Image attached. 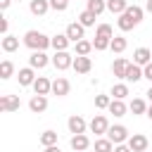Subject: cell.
<instances>
[{"label":"cell","mask_w":152,"mask_h":152,"mask_svg":"<svg viewBox=\"0 0 152 152\" xmlns=\"http://www.w3.org/2000/svg\"><path fill=\"white\" fill-rule=\"evenodd\" d=\"M116 26H119V31H131V28H135L138 26V21L128 14V12H124V14H119V19H116Z\"/></svg>","instance_id":"cell-18"},{"label":"cell","mask_w":152,"mask_h":152,"mask_svg":"<svg viewBox=\"0 0 152 152\" xmlns=\"http://www.w3.org/2000/svg\"><path fill=\"white\" fill-rule=\"evenodd\" d=\"M126 7H128L126 0H107V10H109L112 14H124Z\"/></svg>","instance_id":"cell-26"},{"label":"cell","mask_w":152,"mask_h":152,"mask_svg":"<svg viewBox=\"0 0 152 152\" xmlns=\"http://www.w3.org/2000/svg\"><path fill=\"white\" fill-rule=\"evenodd\" d=\"M95 36H104V38H114V28L109 24H97L95 28Z\"/></svg>","instance_id":"cell-35"},{"label":"cell","mask_w":152,"mask_h":152,"mask_svg":"<svg viewBox=\"0 0 152 152\" xmlns=\"http://www.w3.org/2000/svg\"><path fill=\"white\" fill-rule=\"evenodd\" d=\"M126 45H128V40H126L124 36H114V38H112L109 50H112V52H116V55H121V52L126 50Z\"/></svg>","instance_id":"cell-27"},{"label":"cell","mask_w":152,"mask_h":152,"mask_svg":"<svg viewBox=\"0 0 152 152\" xmlns=\"http://www.w3.org/2000/svg\"><path fill=\"white\" fill-rule=\"evenodd\" d=\"M10 2H12V0H0V10H7V7H10Z\"/></svg>","instance_id":"cell-41"},{"label":"cell","mask_w":152,"mask_h":152,"mask_svg":"<svg viewBox=\"0 0 152 152\" xmlns=\"http://www.w3.org/2000/svg\"><path fill=\"white\" fill-rule=\"evenodd\" d=\"M7 28H10V21H7V17H2V19H0V33L7 36Z\"/></svg>","instance_id":"cell-39"},{"label":"cell","mask_w":152,"mask_h":152,"mask_svg":"<svg viewBox=\"0 0 152 152\" xmlns=\"http://www.w3.org/2000/svg\"><path fill=\"white\" fill-rule=\"evenodd\" d=\"M12 74H14V64H12L10 59H2V62H0V78L7 81Z\"/></svg>","instance_id":"cell-32"},{"label":"cell","mask_w":152,"mask_h":152,"mask_svg":"<svg viewBox=\"0 0 152 152\" xmlns=\"http://www.w3.org/2000/svg\"><path fill=\"white\" fill-rule=\"evenodd\" d=\"M128 109L138 116V114H147V102L142 100V97H133L131 100V104H128Z\"/></svg>","instance_id":"cell-22"},{"label":"cell","mask_w":152,"mask_h":152,"mask_svg":"<svg viewBox=\"0 0 152 152\" xmlns=\"http://www.w3.org/2000/svg\"><path fill=\"white\" fill-rule=\"evenodd\" d=\"M19 107H21L19 95H0V112L12 114V112H17Z\"/></svg>","instance_id":"cell-6"},{"label":"cell","mask_w":152,"mask_h":152,"mask_svg":"<svg viewBox=\"0 0 152 152\" xmlns=\"http://www.w3.org/2000/svg\"><path fill=\"white\" fill-rule=\"evenodd\" d=\"M50 7H52L55 12H64V10L69 7V0H50Z\"/></svg>","instance_id":"cell-37"},{"label":"cell","mask_w":152,"mask_h":152,"mask_svg":"<svg viewBox=\"0 0 152 152\" xmlns=\"http://www.w3.org/2000/svg\"><path fill=\"white\" fill-rule=\"evenodd\" d=\"M109 95L114 100H126L128 97V83H114L112 90H109Z\"/></svg>","instance_id":"cell-21"},{"label":"cell","mask_w":152,"mask_h":152,"mask_svg":"<svg viewBox=\"0 0 152 152\" xmlns=\"http://www.w3.org/2000/svg\"><path fill=\"white\" fill-rule=\"evenodd\" d=\"M69 43H71V40H69L66 33H57V36H52V48H55V52H57V50H66Z\"/></svg>","instance_id":"cell-24"},{"label":"cell","mask_w":152,"mask_h":152,"mask_svg":"<svg viewBox=\"0 0 152 152\" xmlns=\"http://www.w3.org/2000/svg\"><path fill=\"white\" fill-rule=\"evenodd\" d=\"M66 36H69V40L71 43H78V40H83L86 38V26L81 24V21H71L69 26H66V31H64Z\"/></svg>","instance_id":"cell-7"},{"label":"cell","mask_w":152,"mask_h":152,"mask_svg":"<svg viewBox=\"0 0 152 152\" xmlns=\"http://www.w3.org/2000/svg\"><path fill=\"white\" fill-rule=\"evenodd\" d=\"M88 128H90L95 135H107V131H109V121H107L104 114H95V116L90 119Z\"/></svg>","instance_id":"cell-4"},{"label":"cell","mask_w":152,"mask_h":152,"mask_svg":"<svg viewBox=\"0 0 152 152\" xmlns=\"http://www.w3.org/2000/svg\"><path fill=\"white\" fill-rule=\"evenodd\" d=\"M109 45H112V38H104V36H95V40H93V48H95L97 52L107 50Z\"/></svg>","instance_id":"cell-34"},{"label":"cell","mask_w":152,"mask_h":152,"mask_svg":"<svg viewBox=\"0 0 152 152\" xmlns=\"http://www.w3.org/2000/svg\"><path fill=\"white\" fill-rule=\"evenodd\" d=\"M17 78H19V86H33V81L38 78L36 76V69L33 66H24V69H19V74H17Z\"/></svg>","instance_id":"cell-12"},{"label":"cell","mask_w":152,"mask_h":152,"mask_svg":"<svg viewBox=\"0 0 152 152\" xmlns=\"http://www.w3.org/2000/svg\"><path fill=\"white\" fill-rule=\"evenodd\" d=\"M140 78H145L142 76V66L140 64H135V62H131V66H128V71H126V83H138Z\"/></svg>","instance_id":"cell-20"},{"label":"cell","mask_w":152,"mask_h":152,"mask_svg":"<svg viewBox=\"0 0 152 152\" xmlns=\"http://www.w3.org/2000/svg\"><path fill=\"white\" fill-rule=\"evenodd\" d=\"M71 69H74L76 74H88V71L93 69V62H90V57H88V55H76V57H74Z\"/></svg>","instance_id":"cell-8"},{"label":"cell","mask_w":152,"mask_h":152,"mask_svg":"<svg viewBox=\"0 0 152 152\" xmlns=\"http://www.w3.org/2000/svg\"><path fill=\"white\" fill-rule=\"evenodd\" d=\"M86 2H88V7H86V10H90V12H93V14H97V17L107 10V0H86Z\"/></svg>","instance_id":"cell-29"},{"label":"cell","mask_w":152,"mask_h":152,"mask_svg":"<svg viewBox=\"0 0 152 152\" xmlns=\"http://www.w3.org/2000/svg\"><path fill=\"white\" fill-rule=\"evenodd\" d=\"M28 109H31L33 114H43V112L48 109V95H33V97L28 100Z\"/></svg>","instance_id":"cell-14"},{"label":"cell","mask_w":152,"mask_h":152,"mask_svg":"<svg viewBox=\"0 0 152 152\" xmlns=\"http://www.w3.org/2000/svg\"><path fill=\"white\" fill-rule=\"evenodd\" d=\"M66 126H69V133H86V128H88V124H86V119L83 116H78V114H71L69 116V121H66Z\"/></svg>","instance_id":"cell-10"},{"label":"cell","mask_w":152,"mask_h":152,"mask_svg":"<svg viewBox=\"0 0 152 152\" xmlns=\"http://www.w3.org/2000/svg\"><path fill=\"white\" fill-rule=\"evenodd\" d=\"M69 90H71V86H69V81H66L64 76H57V78L52 81V95L64 97V95H69Z\"/></svg>","instance_id":"cell-13"},{"label":"cell","mask_w":152,"mask_h":152,"mask_svg":"<svg viewBox=\"0 0 152 152\" xmlns=\"http://www.w3.org/2000/svg\"><path fill=\"white\" fill-rule=\"evenodd\" d=\"M24 45L31 52L33 50H48V48H52V38L45 36V33H40V31H36V28H31V31L24 33Z\"/></svg>","instance_id":"cell-1"},{"label":"cell","mask_w":152,"mask_h":152,"mask_svg":"<svg viewBox=\"0 0 152 152\" xmlns=\"http://www.w3.org/2000/svg\"><path fill=\"white\" fill-rule=\"evenodd\" d=\"M133 62L140 64V66L150 64V62H152V50H150V48H138V50L133 52Z\"/></svg>","instance_id":"cell-19"},{"label":"cell","mask_w":152,"mask_h":152,"mask_svg":"<svg viewBox=\"0 0 152 152\" xmlns=\"http://www.w3.org/2000/svg\"><path fill=\"white\" fill-rule=\"evenodd\" d=\"M145 152H147V150H145Z\"/></svg>","instance_id":"cell-48"},{"label":"cell","mask_w":152,"mask_h":152,"mask_svg":"<svg viewBox=\"0 0 152 152\" xmlns=\"http://www.w3.org/2000/svg\"><path fill=\"white\" fill-rule=\"evenodd\" d=\"M69 145H71L74 152H81V150H88V147H90V138H88L86 133H76V135H71Z\"/></svg>","instance_id":"cell-15"},{"label":"cell","mask_w":152,"mask_h":152,"mask_svg":"<svg viewBox=\"0 0 152 152\" xmlns=\"http://www.w3.org/2000/svg\"><path fill=\"white\" fill-rule=\"evenodd\" d=\"M81 152H88V150H81Z\"/></svg>","instance_id":"cell-46"},{"label":"cell","mask_w":152,"mask_h":152,"mask_svg":"<svg viewBox=\"0 0 152 152\" xmlns=\"http://www.w3.org/2000/svg\"><path fill=\"white\" fill-rule=\"evenodd\" d=\"M95 152H114V142L109 138H97L95 140Z\"/></svg>","instance_id":"cell-30"},{"label":"cell","mask_w":152,"mask_h":152,"mask_svg":"<svg viewBox=\"0 0 152 152\" xmlns=\"http://www.w3.org/2000/svg\"><path fill=\"white\" fill-rule=\"evenodd\" d=\"M150 50H152V48H150Z\"/></svg>","instance_id":"cell-47"},{"label":"cell","mask_w":152,"mask_h":152,"mask_svg":"<svg viewBox=\"0 0 152 152\" xmlns=\"http://www.w3.org/2000/svg\"><path fill=\"white\" fill-rule=\"evenodd\" d=\"M107 138H109L114 145H121V142H128L131 133H128V128H126V126L116 124V126H109V131H107Z\"/></svg>","instance_id":"cell-3"},{"label":"cell","mask_w":152,"mask_h":152,"mask_svg":"<svg viewBox=\"0 0 152 152\" xmlns=\"http://www.w3.org/2000/svg\"><path fill=\"white\" fill-rule=\"evenodd\" d=\"M2 50L5 52H14V50H19V38L17 36H2Z\"/></svg>","instance_id":"cell-25"},{"label":"cell","mask_w":152,"mask_h":152,"mask_svg":"<svg viewBox=\"0 0 152 152\" xmlns=\"http://www.w3.org/2000/svg\"><path fill=\"white\" fill-rule=\"evenodd\" d=\"M74 50H76V55H90L95 48H93V40H78V43H74Z\"/></svg>","instance_id":"cell-28"},{"label":"cell","mask_w":152,"mask_h":152,"mask_svg":"<svg viewBox=\"0 0 152 152\" xmlns=\"http://www.w3.org/2000/svg\"><path fill=\"white\" fill-rule=\"evenodd\" d=\"M145 95H147V100H150V102H152V86H150V88H147V93H145Z\"/></svg>","instance_id":"cell-45"},{"label":"cell","mask_w":152,"mask_h":152,"mask_svg":"<svg viewBox=\"0 0 152 152\" xmlns=\"http://www.w3.org/2000/svg\"><path fill=\"white\" fill-rule=\"evenodd\" d=\"M128 66H131V62H128V59H124V57H116V59H114V64H112V74H114L116 78H126V71H128Z\"/></svg>","instance_id":"cell-17"},{"label":"cell","mask_w":152,"mask_h":152,"mask_svg":"<svg viewBox=\"0 0 152 152\" xmlns=\"http://www.w3.org/2000/svg\"><path fill=\"white\" fill-rule=\"evenodd\" d=\"M114 152H133L128 147V142H121V145H114Z\"/></svg>","instance_id":"cell-40"},{"label":"cell","mask_w":152,"mask_h":152,"mask_svg":"<svg viewBox=\"0 0 152 152\" xmlns=\"http://www.w3.org/2000/svg\"><path fill=\"white\" fill-rule=\"evenodd\" d=\"M145 12H150V14H152V0H147V2H145Z\"/></svg>","instance_id":"cell-43"},{"label":"cell","mask_w":152,"mask_h":152,"mask_svg":"<svg viewBox=\"0 0 152 152\" xmlns=\"http://www.w3.org/2000/svg\"><path fill=\"white\" fill-rule=\"evenodd\" d=\"M40 145H43V147L57 145V133H55V131H43V133H40Z\"/></svg>","instance_id":"cell-33"},{"label":"cell","mask_w":152,"mask_h":152,"mask_svg":"<svg viewBox=\"0 0 152 152\" xmlns=\"http://www.w3.org/2000/svg\"><path fill=\"white\" fill-rule=\"evenodd\" d=\"M28 10H31L33 17H43V14H48V10H52V7H50V0H31V2H28Z\"/></svg>","instance_id":"cell-16"},{"label":"cell","mask_w":152,"mask_h":152,"mask_svg":"<svg viewBox=\"0 0 152 152\" xmlns=\"http://www.w3.org/2000/svg\"><path fill=\"white\" fill-rule=\"evenodd\" d=\"M95 19H97V14H93L90 10H83L81 14H78V21L88 28V26H95Z\"/></svg>","instance_id":"cell-31"},{"label":"cell","mask_w":152,"mask_h":152,"mask_svg":"<svg viewBox=\"0 0 152 152\" xmlns=\"http://www.w3.org/2000/svg\"><path fill=\"white\" fill-rule=\"evenodd\" d=\"M71 64H74V55H71L69 50H57V52L52 55V66H55V69L64 71V69H69Z\"/></svg>","instance_id":"cell-2"},{"label":"cell","mask_w":152,"mask_h":152,"mask_svg":"<svg viewBox=\"0 0 152 152\" xmlns=\"http://www.w3.org/2000/svg\"><path fill=\"white\" fill-rule=\"evenodd\" d=\"M43 152H59V147H57V145H50V147H45Z\"/></svg>","instance_id":"cell-42"},{"label":"cell","mask_w":152,"mask_h":152,"mask_svg":"<svg viewBox=\"0 0 152 152\" xmlns=\"http://www.w3.org/2000/svg\"><path fill=\"white\" fill-rule=\"evenodd\" d=\"M109 102H112L109 95H95V107H97V109H107Z\"/></svg>","instance_id":"cell-36"},{"label":"cell","mask_w":152,"mask_h":152,"mask_svg":"<svg viewBox=\"0 0 152 152\" xmlns=\"http://www.w3.org/2000/svg\"><path fill=\"white\" fill-rule=\"evenodd\" d=\"M147 145H150V140H147L142 133H133V135L128 138V147H131L133 152H145Z\"/></svg>","instance_id":"cell-11"},{"label":"cell","mask_w":152,"mask_h":152,"mask_svg":"<svg viewBox=\"0 0 152 152\" xmlns=\"http://www.w3.org/2000/svg\"><path fill=\"white\" fill-rule=\"evenodd\" d=\"M31 88H33L36 95H50V93H52V81H50L48 76H38Z\"/></svg>","instance_id":"cell-9"},{"label":"cell","mask_w":152,"mask_h":152,"mask_svg":"<svg viewBox=\"0 0 152 152\" xmlns=\"http://www.w3.org/2000/svg\"><path fill=\"white\" fill-rule=\"evenodd\" d=\"M50 62H52V57H48L45 50H33L28 57V66H33V69H45Z\"/></svg>","instance_id":"cell-5"},{"label":"cell","mask_w":152,"mask_h":152,"mask_svg":"<svg viewBox=\"0 0 152 152\" xmlns=\"http://www.w3.org/2000/svg\"><path fill=\"white\" fill-rule=\"evenodd\" d=\"M145 116H147V119L152 121V102H150V107H147V114H145Z\"/></svg>","instance_id":"cell-44"},{"label":"cell","mask_w":152,"mask_h":152,"mask_svg":"<svg viewBox=\"0 0 152 152\" xmlns=\"http://www.w3.org/2000/svg\"><path fill=\"white\" fill-rule=\"evenodd\" d=\"M107 109H109V114H114V116H126V109H128V107L124 104V100H114V97H112V102H109Z\"/></svg>","instance_id":"cell-23"},{"label":"cell","mask_w":152,"mask_h":152,"mask_svg":"<svg viewBox=\"0 0 152 152\" xmlns=\"http://www.w3.org/2000/svg\"><path fill=\"white\" fill-rule=\"evenodd\" d=\"M142 76H145V78H147V81H150V83H152V62H150V64H145V66H142Z\"/></svg>","instance_id":"cell-38"}]
</instances>
